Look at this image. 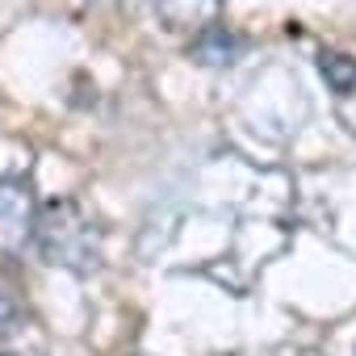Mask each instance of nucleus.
Returning a JSON list of instances; mask_svg holds the SVG:
<instances>
[{
	"mask_svg": "<svg viewBox=\"0 0 356 356\" xmlns=\"http://www.w3.org/2000/svg\"><path fill=\"white\" fill-rule=\"evenodd\" d=\"M30 239L42 252V260L55 264V268L80 273V277L101 268V231H97L92 214L72 197L47 202L34 214V235Z\"/></svg>",
	"mask_w": 356,
	"mask_h": 356,
	"instance_id": "nucleus-1",
	"label": "nucleus"
},
{
	"mask_svg": "<svg viewBox=\"0 0 356 356\" xmlns=\"http://www.w3.org/2000/svg\"><path fill=\"white\" fill-rule=\"evenodd\" d=\"M193 55H197V63H210V67L235 63V55H239V38L227 34V30H206V34L193 42Z\"/></svg>",
	"mask_w": 356,
	"mask_h": 356,
	"instance_id": "nucleus-4",
	"label": "nucleus"
},
{
	"mask_svg": "<svg viewBox=\"0 0 356 356\" xmlns=\"http://www.w3.org/2000/svg\"><path fill=\"white\" fill-rule=\"evenodd\" d=\"M34 214H38V206H34V193L26 181H13V176L0 181V256L30 243Z\"/></svg>",
	"mask_w": 356,
	"mask_h": 356,
	"instance_id": "nucleus-2",
	"label": "nucleus"
},
{
	"mask_svg": "<svg viewBox=\"0 0 356 356\" xmlns=\"http://www.w3.org/2000/svg\"><path fill=\"white\" fill-rule=\"evenodd\" d=\"M0 356H13V352H0Z\"/></svg>",
	"mask_w": 356,
	"mask_h": 356,
	"instance_id": "nucleus-6",
	"label": "nucleus"
},
{
	"mask_svg": "<svg viewBox=\"0 0 356 356\" xmlns=\"http://www.w3.org/2000/svg\"><path fill=\"white\" fill-rule=\"evenodd\" d=\"M22 331H26V314H22V306H17L9 293H0V343L17 339Z\"/></svg>",
	"mask_w": 356,
	"mask_h": 356,
	"instance_id": "nucleus-5",
	"label": "nucleus"
},
{
	"mask_svg": "<svg viewBox=\"0 0 356 356\" xmlns=\"http://www.w3.org/2000/svg\"><path fill=\"white\" fill-rule=\"evenodd\" d=\"M318 72H323V80L335 88L339 101H352V97H356V59H352V55L323 51V55H318Z\"/></svg>",
	"mask_w": 356,
	"mask_h": 356,
	"instance_id": "nucleus-3",
	"label": "nucleus"
}]
</instances>
